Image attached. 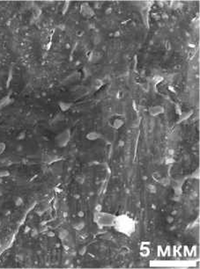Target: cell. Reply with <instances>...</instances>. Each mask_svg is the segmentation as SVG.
I'll return each mask as SVG.
<instances>
[{
	"instance_id": "6da1fadb",
	"label": "cell",
	"mask_w": 200,
	"mask_h": 269,
	"mask_svg": "<svg viewBox=\"0 0 200 269\" xmlns=\"http://www.w3.org/2000/svg\"><path fill=\"white\" fill-rule=\"evenodd\" d=\"M112 228H114L115 231L119 234L127 238H131L136 232L137 222L129 214L123 213L120 215H115Z\"/></svg>"
},
{
	"instance_id": "7a4b0ae2",
	"label": "cell",
	"mask_w": 200,
	"mask_h": 269,
	"mask_svg": "<svg viewBox=\"0 0 200 269\" xmlns=\"http://www.w3.org/2000/svg\"><path fill=\"white\" fill-rule=\"evenodd\" d=\"M115 215L101 211H94L93 215V222L100 228H111L114 224Z\"/></svg>"
},
{
	"instance_id": "3957f363",
	"label": "cell",
	"mask_w": 200,
	"mask_h": 269,
	"mask_svg": "<svg viewBox=\"0 0 200 269\" xmlns=\"http://www.w3.org/2000/svg\"><path fill=\"white\" fill-rule=\"evenodd\" d=\"M71 139H72V130L71 128H68L57 134L55 136L54 142L58 148H64L69 144Z\"/></svg>"
},
{
	"instance_id": "277c9868",
	"label": "cell",
	"mask_w": 200,
	"mask_h": 269,
	"mask_svg": "<svg viewBox=\"0 0 200 269\" xmlns=\"http://www.w3.org/2000/svg\"><path fill=\"white\" fill-rule=\"evenodd\" d=\"M80 14L85 17V18H92L94 16V11L92 8V6L88 3H83L80 5Z\"/></svg>"
},
{
	"instance_id": "5b68a950",
	"label": "cell",
	"mask_w": 200,
	"mask_h": 269,
	"mask_svg": "<svg viewBox=\"0 0 200 269\" xmlns=\"http://www.w3.org/2000/svg\"><path fill=\"white\" fill-rule=\"evenodd\" d=\"M165 109L161 105H155V106H152L148 108V113L152 117H156L159 116L161 115H162L164 113Z\"/></svg>"
},
{
	"instance_id": "8992f818",
	"label": "cell",
	"mask_w": 200,
	"mask_h": 269,
	"mask_svg": "<svg viewBox=\"0 0 200 269\" xmlns=\"http://www.w3.org/2000/svg\"><path fill=\"white\" fill-rule=\"evenodd\" d=\"M101 137V134L95 130L90 131L86 135V139L90 142H95V141L99 140Z\"/></svg>"
},
{
	"instance_id": "52a82bcc",
	"label": "cell",
	"mask_w": 200,
	"mask_h": 269,
	"mask_svg": "<svg viewBox=\"0 0 200 269\" xmlns=\"http://www.w3.org/2000/svg\"><path fill=\"white\" fill-rule=\"evenodd\" d=\"M57 105H58V107L60 108L61 112H63V113L69 111L72 108V107L73 106V104L72 102L64 101V100H59L57 102Z\"/></svg>"
},
{
	"instance_id": "ba28073f",
	"label": "cell",
	"mask_w": 200,
	"mask_h": 269,
	"mask_svg": "<svg viewBox=\"0 0 200 269\" xmlns=\"http://www.w3.org/2000/svg\"><path fill=\"white\" fill-rule=\"evenodd\" d=\"M72 228H73L75 231H82V230L85 228L86 223H85V221H84L83 219L80 218V219H79V220H77V221H75V222H73L72 224Z\"/></svg>"
},
{
	"instance_id": "9c48e42d",
	"label": "cell",
	"mask_w": 200,
	"mask_h": 269,
	"mask_svg": "<svg viewBox=\"0 0 200 269\" xmlns=\"http://www.w3.org/2000/svg\"><path fill=\"white\" fill-rule=\"evenodd\" d=\"M61 159L55 156V155H44V157H43V161L45 164H48V165H52L54 163H56L57 161H60Z\"/></svg>"
},
{
	"instance_id": "30bf717a",
	"label": "cell",
	"mask_w": 200,
	"mask_h": 269,
	"mask_svg": "<svg viewBox=\"0 0 200 269\" xmlns=\"http://www.w3.org/2000/svg\"><path fill=\"white\" fill-rule=\"evenodd\" d=\"M124 125V120L122 118H115L112 120V123H111V126L112 128L115 129V130H118L120 129L121 128H123V126Z\"/></svg>"
},
{
	"instance_id": "8fae6325",
	"label": "cell",
	"mask_w": 200,
	"mask_h": 269,
	"mask_svg": "<svg viewBox=\"0 0 200 269\" xmlns=\"http://www.w3.org/2000/svg\"><path fill=\"white\" fill-rule=\"evenodd\" d=\"M192 113H193L192 110L182 112V113L179 115V119H178L177 123H180V122H182V121H183V120H186L189 119V118L192 115Z\"/></svg>"
},
{
	"instance_id": "7c38bea8",
	"label": "cell",
	"mask_w": 200,
	"mask_h": 269,
	"mask_svg": "<svg viewBox=\"0 0 200 269\" xmlns=\"http://www.w3.org/2000/svg\"><path fill=\"white\" fill-rule=\"evenodd\" d=\"M12 102V99L10 98L9 95H6L4 97H3L0 99V109H3L6 107H8Z\"/></svg>"
},
{
	"instance_id": "4fadbf2b",
	"label": "cell",
	"mask_w": 200,
	"mask_h": 269,
	"mask_svg": "<svg viewBox=\"0 0 200 269\" xmlns=\"http://www.w3.org/2000/svg\"><path fill=\"white\" fill-rule=\"evenodd\" d=\"M69 236V231L66 229H60L57 231V238L60 240H65Z\"/></svg>"
},
{
	"instance_id": "5bb4252c",
	"label": "cell",
	"mask_w": 200,
	"mask_h": 269,
	"mask_svg": "<svg viewBox=\"0 0 200 269\" xmlns=\"http://www.w3.org/2000/svg\"><path fill=\"white\" fill-rule=\"evenodd\" d=\"M158 182L161 185L164 186H169L170 185V183H171L170 179H169V178H168V177H161L160 179L158 180Z\"/></svg>"
},
{
	"instance_id": "9a60e30c",
	"label": "cell",
	"mask_w": 200,
	"mask_h": 269,
	"mask_svg": "<svg viewBox=\"0 0 200 269\" xmlns=\"http://www.w3.org/2000/svg\"><path fill=\"white\" fill-rule=\"evenodd\" d=\"M101 55L99 54V53H97V52H94V53H93V55H92V57H91V59L90 61L93 62V63H95V62H97L99 60L101 59Z\"/></svg>"
},
{
	"instance_id": "2e32d148",
	"label": "cell",
	"mask_w": 200,
	"mask_h": 269,
	"mask_svg": "<svg viewBox=\"0 0 200 269\" xmlns=\"http://www.w3.org/2000/svg\"><path fill=\"white\" fill-rule=\"evenodd\" d=\"M23 199L21 197H15L14 199V203L17 207H20L22 204H23Z\"/></svg>"
},
{
	"instance_id": "e0dca14e",
	"label": "cell",
	"mask_w": 200,
	"mask_h": 269,
	"mask_svg": "<svg viewBox=\"0 0 200 269\" xmlns=\"http://www.w3.org/2000/svg\"><path fill=\"white\" fill-rule=\"evenodd\" d=\"M199 175H200V172H199V168H198V169H196L192 173H191V177L192 178V179H199Z\"/></svg>"
},
{
	"instance_id": "ac0fdd59",
	"label": "cell",
	"mask_w": 200,
	"mask_h": 269,
	"mask_svg": "<svg viewBox=\"0 0 200 269\" xmlns=\"http://www.w3.org/2000/svg\"><path fill=\"white\" fill-rule=\"evenodd\" d=\"M147 188H148V190L151 194H156V192H157V187L153 184H149Z\"/></svg>"
},
{
	"instance_id": "d6986e66",
	"label": "cell",
	"mask_w": 200,
	"mask_h": 269,
	"mask_svg": "<svg viewBox=\"0 0 200 269\" xmlns=\"http://www.w3.org/2000/svg\"><path fill=\"white\" fill-rule=\"evenodd\" d=\"M102 85H103V83H102V81L100 80V79H96V80L94 81V83H93V86H94L96 89L101 88V87L102 86Z\"/></svg>"
},
{
	"instance_id": "ffe728a7",
	"label": "cell",
	"mask_w": 200,
	"mask_h": 269,
	"mask_svg": "<svg viewBox=\"0 0 200 269\" xmlns=\"http://www.w3.org/2000/svg\"><path fill=\"white\" fill-rule=\"evenodd\" d=\"M10 176V172L7 170H2L0 171V178H6Z\"/></svg>"
},
{
	"instance_id": "44dd1931",
	"label": "cell",
	"mask_w": 200,
	"mask_h": 269,
	"mask_svg": "<svg viewBox=\"0 0 200 269\" xmlns=\"http://www.w3.org/2000/svg\"><path fill=\"white\" fill-rule=\"evenodd\" d=\"M6 149V144L4 142H0V155L4 154Z\"/></svg>"
},
{
	"instance_id": "7402d4cb",
	"label": "cell",
	"mask_w": 200,
	"mask_h": 269,
	"mask_svg": "<svg viewBox=\"0 0 200 269\" xmlns=\"http://www.w3.org/2000/svg\"><path fill=\"white\" fill-rule=\"evenodd\" d=\"M163 80V78L162 77H161V76H155V77H153V83L154 84H159V83H161V81Z\"/></svg>"
},
{
	"instance_id": "603a6c76",
	"label": "cell",
	"mask_w": 200,
	"mask_h": 269,
	"mask_svg": "<svg viewBox=\"0 0 200 269\" xmlns=\"http://www.w3.org/2000/svg\"><path fill=\"white\" fill-rule=\"evenodd\" d=\"M57 165H59V166H60V170H58V171H57V170H53V173H55L56 174H58V173H62L63 165H62V164H61V163H60L59 161L57 162ZM52 169H58V167H57V168H55L54 166H52Z\"/></svg>"
},
{
	"instance_id": "cb8c5ba5",
	"label": "cell",
	"mask_w": 200,
	"mask_h": 269,
	"mask_svg": "<svg viewBox=\"0 0 200 269\" xmlns=\"http://www.w3.org/2000/svg\"><path fill=\"white\" fill-rule=\"evenodd\" d=\"M86 246H81L80 249H79V254L80 255V256H84L85 254H86Z\"/></svg>"
},
{
	"instance_id": "d4e9b609",
	"label": "cell",
	"mask_w": 200,
	"mask_h": 269,
	"mask_svg": "<svg viewBox=\"0 0 200 269\" xmlns=\"http://www.w3.org/2000/svg\"><path fill=\"white\" fill-rule=\"evenodd\" d=\"M182 3H180V2H172L171 3V6L174 8V9H177V8H180V7H182Z\"/></svg>"
},
{
	"instance_id": "484cf974",
	"label": "cell",
	"mask_w": 200,
	"mask_h": 269,
	"mask_svg": "<svg viewBox=\"0 0 200 269\" xmlns=\"http://www.w3.org/2000/svg\"><path fill=\"white\" fill-rule=\"evenodd\" d=\"M76 180H77L80 184H83L84 181H85V178H84L83 176H81V175H79V176L76 177Z\"/></svg>"
},
{
	"instance_id": "4316f807",
	"label": "cell",
	"mask_w": 200,
	"mask_h": 269,
	"mask_svg": "<svg viewBox=\"0 0 200 269\" xmlns=\"http://www.w3.org/2000/svg\"><path fill=\"white\" fill-rule=\"evenodd\" d=\"M166 221L168 222V223H172L174 221V217L172 215H168L166 217Z\"/></svg>"
},
{
	"instance_id": "83f0119b",
	"label": "cell",
	"mask_w": 200,
	"mask_h": 269,
	"mask_svg": "<svg viewBox=\"0 0 200 269\" xmlns=\"http://www.w3.org/2000/svg\"><path fill=\"white\" fill-rule=\"evenodd\" d=\"M195 54H196V51H195V49H191V50H190V52H189V57L190 58H192V57H194V56H195Z\"/></svg>"
},
{
	"instance_id": "f1b7e54d",
	"label": "cell",
	"mask_w": 200,
	"mask_h": 269,
	"mask_svg": "<svg viewBox=\"0 0 200 269\" xmlns=\"http://www.w3.org/2000/svg\"><path fill=\"white\" fill-rule=\"evenodd\" d=\"M78 216H79L80 218L82 219V218L84 217V212H83V211H80V212L78 213Z\"/></svg>"
},
{
	"instance_id": "f546056e",
	"label": "cell",
	"mask_w": 200,
	"mask_h": 269,
	"mask_svg": "<svg viewBox=\"0 0 200 269\" xmlns=\"http://www.w3.org/2000/svg\"><path fill=\"white\" fill-rule=\"evenodd\" d=\"M23 138H25V132L20 133V137H18V139H20V140H21V139H23Z\"/></svg>"
},
{
	"instance_id": "4dcf8cb0",
	"label": "cell",
	"mask_w": 200,
	"mask_h": 269,
	"mask_svg": "<svg viewBox=\"0 0 200 269\" xmlns=\"http://www.w3.org/2000/svg\"><path fill=\"white\" fill-rule=\"evenodd\" d=\"M94 211H101V206L100 205V204H98L97 206H96V208H95V210Z\"/></svg>"
},
{
	"instance_id": "1f68e13d",
	"label": "cell",
	"mask_w": 200,
	"mask_h": 269,
	"mask_svg": "<svg viewBox=\"0 0 200 269\" xmlns=\"http://www.w3.org/2000/svg\"><path fill=\"white\" fill-rule=\"evenodd\" d=\"M171 49V45H170V43L169 42H167V49Z\"/></svg>"
},
{
	"instance_id": "d6a6232c",
	"label": "cell",
	"mask_w": 200,
	"mask_h": 269,
	"mask_svg": "<svg viewBox=\"0 0 200 269\" xmlns=\"http://www.w3.org/2000/svg\"><path fill=\"white\" fill-rule=\"evenodd\" d=\"M110 12H111V9H110V7H109L108 10H106V13H107V14H109V13H110Z\"/></svg>"
},
{
	"instance_id": "836d02e7",
	"label": "cell",
	"mask_w": 200,
	"mask_h": 269,
	"mask_svg": "<svg viewBox=\"0 0 200 269\" xmlns=\"http://www.w3.org/2000/svg\"><path fill=\"white\" fill-rule=\"evenodd\" d=\"M120 143H119V145L121 146V145H123V141H119Z\"/></svg>"
},
{
	"instance_id": "e575fe53",
	"label": "cell",
	"mask_w": 200,
	"mask_h": 269,
	"mask_svg": "<svg viewBox=\"0 0 200 269\" xmlns=\"http://www.w3.org/2000/svg\"><path fill=\"white\" fill-rule=\"evenodd\" d=\"M2 195H3V189L0 188V196H2Z\"/></svg>"
}]
</instances>
